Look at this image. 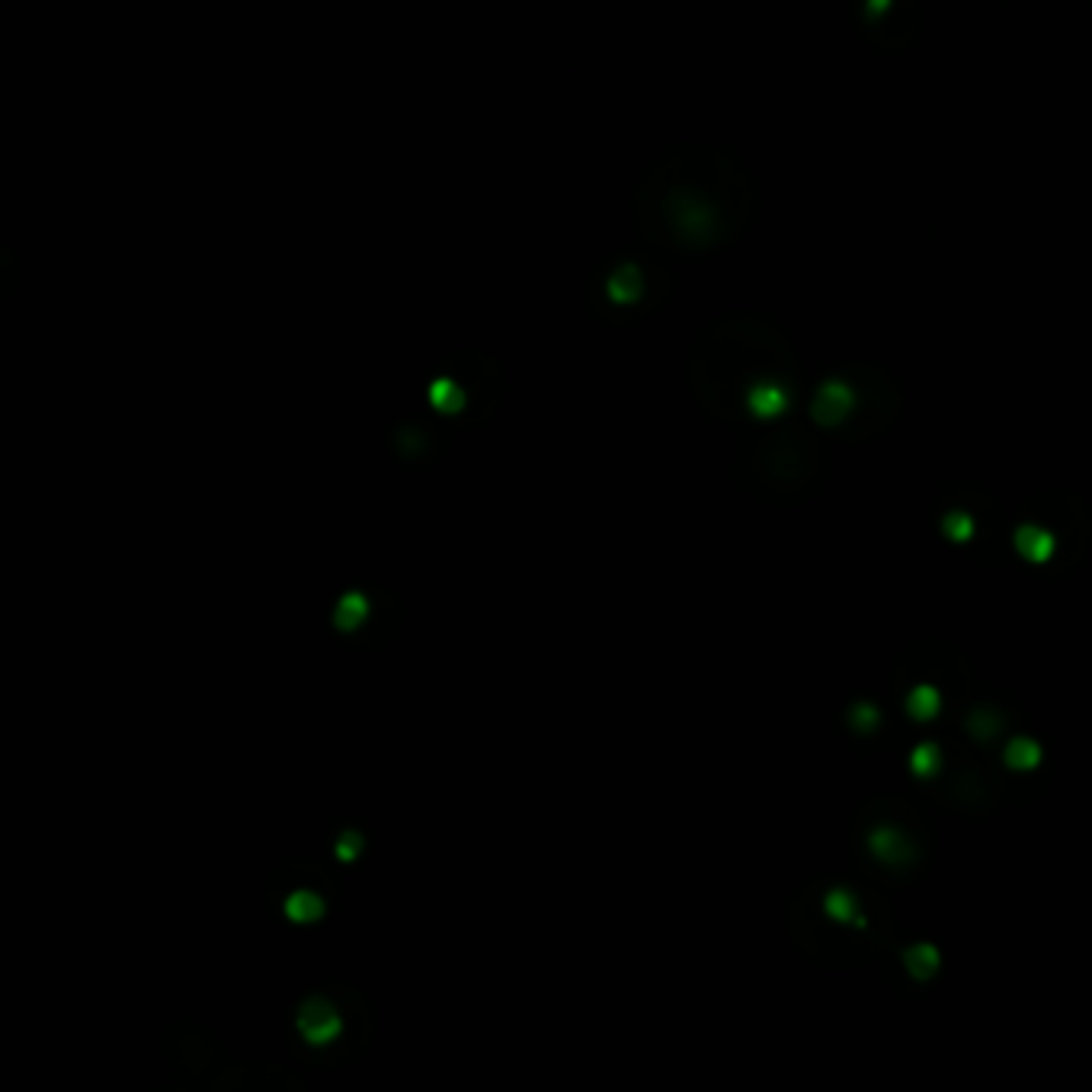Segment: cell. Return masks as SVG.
I'll return each mask as SVG.
<instances>
[{
    "label": "cell",
    "instance_id": "cell-1",
    "mask_svg": "<svg viewBox=\"0 0 1092 1092\" xmlns=\"http://www.w3.org/2000/svg\"><path fill=\"white\" fill-rule=\"evenodd\" d=\"M731 190L734 180L714 154L695 148L664 154L637 180L632 199L635 228L664 250H711L734 231Z\"/></svg>",
    "mask_w": 1092,
    "mask_h": 1092
},
{
    "label": "cell",
    "instance_id": "cell-5",
    "mask_svg": "<svg viewBox=\"0 0 1092 1092\" xmlns=\"http://www.w3.org/2000/svg\"><path fill=\"white\" fill-rule=\"evenodd\" d=\"M907 709H910L913 718H920V721L932 718V714L939 711V692H935L932 686H917L910 692Z\"/></svg>",
    "mask_w": 1092,
    "mask_h": 1092
},
{
    "label": "cell",
    "instance_id": "cell-3",
    "mask_svg": "<svg viewBox=\"0 0 1092 1092\" xmlns=\"http://www.w3.org/2000/svg\"><path fill=\"white\" fill-rule=\"evenodd\" d=\"M849 404H853V397L843 388V384H823L818 401H814V417H818L820 423H836L840 417L849 411Z\"/></svg>",
    "mask_w": 1092,
    "mask_h": 1092
},
{
    "label": "cell",
    "instance_id": "cell-2",
    "mask_svg": "<svg viewBox=\"0 0 1092 1092\" xmlns=\"http://www.w3.org/2000/svg\"><path fill=\"white\" fill-rule=\"evenodd\" d=\"M660 295V279L654 267L641 257H612L600 263L583 298H587L590 317L602 324H632L644 311H650Z\"/></svg>",
    "mask_w": 1092,
    "mask_h": 1092
},
{
    "label": "cell",
    "instance_id": "cell-6",
    "mask_svg": "<svg viewBox=\"0 0 1092 1092\" xmlns=\"http://www.w3.org/2000/svg\"><path fill=\"white\" fill-rule=\"evenodd\" d=\"M1006 756H1009V766H1016V769H1032V766H1038V746H1035L1032 741H1012L1009 744V749H1006Z\"/></svg>",
    "mask_w": 1092,
    "mask_h": 1092
},
{
    "label": "cell",
    "instance_id": "cell-4",
    "mask_svg": "<svg viewBox=\"0 0 1092 1092\" xmlns=\"http://www.w3.org/2000/svg\"><path fill=\"white\" fill-rule=\"evenodd\" d=\"M1016 548H1019V555L1032 558V561H1041V558L1051 555V535H1047L1044 528L1025 526L1016 535Z\"/></svg>",
    "mask_w": 1092,
    "mask_h": 1092
},
{
    "label": "cell",
    "instance_id": "cell-7",
    "mask_svg": "<svg viewBox=\"0 0 1092 1092\" xmlns=\"http://www.w3.org/2000/svg\"><path fill=\"white\" fill-rule=\"evenodd\" d=\"M932 766H939V749H935V746H920L917 753H913V772L926 776V772H929Z\"/></svg>",
    "mask_w": 1092,
    "mask_h": 1092
}]
</instances>
